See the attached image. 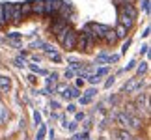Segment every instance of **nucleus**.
Segmentation results:
<instances>
[{
	"label": "nucleus",
	"instance_id": "f257e3e1",
	"mask_svg": "<svg viewBox=\"0 0 151 140\" xmlns=\"http://www.w3.org/2000/svg\"><path fill=\"white\" fill-rule=\"evenodd\" d=\"M93 47H95L93 38H91L86 30L77 34V45H75V49H77V51H80V52H91V51H93Z\"/></svg>",
	"mask_w": 151,
	"mask_h": 140
},
{
	"label": "nucleus",
	"instance_id": "f03ea898",
	"mask_svg": "<svg viewBox=\"0 0 151 140\" xmlns=\"http://www.w3.org/2000/svg\"><path fill=\"white\" fill-rule=\"evenodd\" d=\"M62 6V0H43V15H49L50 19L58 15Z\"/></svg>",
	"mask_w": 151,
	"mask_h": 140
},
{
	"label": "nucleus",
	"instance_id": "7ed1b4c3",
	"mask_svg": "<svg viewBox=\"0 0 151 140\" xmlns=\"http://www.w3.org/2000/svg\"><path fill=\"white\" fill-rule=\"evenodd\" d=\"M77 34H78V32L71 28V30L65 34V38H63L62 47H63V49H65L67 52H69V51H75V45H77Z\"/></svg>",
	"mask_w": 151,
	"mask_h": 140
},
{
	"label": "nucleus",
	"instance_id": "20e7f679",
	"mask_svg": "<svg viewBox=\"0 0 151 140\" xmlns=\"http://www.w3.org/2000/svg\"><path fill=\"white\" fill-rule=\"evenodd\" d=\"M21 21H22L21 2H11V19H9V22H13V25H19Z\"/></svg>",
	"mask_w": 151,
	"mask_h": 140
},
{
	"label": "nucleus",
	"instance_id": "39448f33",
	"mask_svg": "<svg viewBox=\"0 0 151 140\" xmlns=\"http://www.w3.org/2000/svg\"><path fill=\"white\" fill-rule=\"evenodd\" d=\"M118 11H119V15H123V17H127V19H131V21L136 22L138 9L134 8V6H123V8H118Z\"/></svg>",
	"mask_w": 151,
	"mask_h": 140
},
{
	"label": "nucleus",
	"instance_id": "423d86ee",
	"mask_svg": "<svg viewBox=\"0 0 151 140\" xmlns=\"http://www.w3.org/2000/svg\"><path fill=\"white\" fill-rule=\"evenodd\" d=\"M142 86V80H140V77H134V79H131L129 82H127L125 86H123V92H127V93H132V92H136L138 88Z\"/></svg>",
	"mask_w": 151,
	"mask_h": 140
},
{
	"label": "nucleus",
	"instance_id": "0eeeda50",
	"mask_svg": "<svg viewBox=\"0 0 151 140\" xmlns=\"http://www.w3.org/2000/svg\"><path fill=\"white\" fill-rule=\"evenodd\" d=\"M103 41L106 43V45H116V43H118V38H116V34H114L112 28H110V30L103 36Z\"/></svg>",
	"mask_w": 151,
	"mask_h": 140
},
{
	"label": "nucleus",
	"instance_id": "6e6552de",
	"mask_svg": "<svg viewBox=\"0 0 151 140\" xmlns=\"http://www.w3.org/2000/svg\"><path fill=\"white\" fill-rule=\"evenodd\" d=\"M30 6L34 15H43V0H34V2H30Z\"/></svg>",
	"mask_w": 151,
	"mask_h": 140
},
{
	"label": "nucleus",
	"instance_id": "1a4fd4ad",
	"mask_svg": "<svg viewBox=\"0 0 151 140\" xmlns=\"http://www.w3.org/2000/svg\"><path fill=\"white\" fill-rule=\"evenodd\" d=\"M114 34H116V38H118V39H127V34H129V30L118 22V26L114 28Z\"/></svg>",
	"mask_w": 151,
	"mask_h": 140
},
{
	"label": "nucleus",
	"instance_id": "9d476101",
	"mask_svg": "<svg viewBox=\"0 0 151 140\" xmlns=\"http://www.w3.org/2000/svg\"><path fill=\"white\" fill-rule=\"evenodd\" d=\"M21 13H22V19L28 15H32V6L30 2H21Z\"/></svg>",
	"mask_w": 151,
	"mask_h": 140
},
{
	"label": "nucleus",
	"instance_id": "9b49d317",
	"mask_svg": "<svg viewBox=\"0 0 151 140\" xmlns=\"http://www.w3.org/2000/svg\"><path fill=\"white\" fill-rule=\"evenodd\" d=\"M9 86H11V79L6 77V75H0V88H2L4 92H8Z\"/></svg>",
	"mask_w": 151,
	"mask_h": 140
},
{
	"label": "nucleus",
	"instance_id": "f8f14e48",
	"mask_svg": "<svg viewBox=\"0 0 151 140\" xmlns=\"http://www.w3.org/2000/svg\"><path fill=\"white\" fill-rule=\"evenodd\" d=\"M4 17H6V22L9 25V19H11V2H4Z\"/></svg>",
	"mask_w": 151,
	"mask_h": 140
},
{
	"label": "nucleus",
	"instance_id": "ddd939ff",
	"mask_svg": "<svg viewBox=\"0 0 151 140\" xmlns=\"http://www.w3.org/2000/svg\"><path fill=\"white\" fill-rule=\"evenodd\" d=\"M118 136H119V140H132L134 136H132V133L131 131H118Z\"/></svg>",
	"mask_w": 151,
	"mask_h": 140
},
{
	"label": "nucleus",
	"instance_id": "4468645a",
	"mask_svg": "<svg viewBox=\"0 0 151 140\" xmlns=\"http://www.w3.org/2000/svg\"><path fill=\"white\" fill-rule=\"evenodd\" d=\"M56 82H58V73H52V75L47 77V86H49V88H54Z\"/></svg>",
	"mask_w": 151,
	"mask_h": 140
},
{
	"label": "nucleus",
	"instance_id": "2eb2a0df",
	"mask_svg": "<svg viewBox=\"0 0 151 140\" xmlns=\"http://www.w3.org/2000/svg\"><path fill=\"white\" fill-rule=\"evenodd\" d=\"M114 2H116L118 8H123V6H134L136 0H114Z\"/></svg>",
	"mask_w": 151,
	"mask_h": 140
},
{
	"label": "nucleus",
	"instance_id": "dca6fc26",
	"mask_svg": "<svg viewBox=\"0 0 151 140\" xmlns=\"http://www.w3.org/2000/svg\"><path fill=\"white\" fill-rule=\"evenodd\" d=\"M146 71H147V62H142V64H138V69H136L138 77H142V75H146Z\"/></svg>",
	"mask_w": 151,
	"mask_h": 140
},
{
	"label": "nucleus",
	"instance_id": "f3484780",
	"mask_svg": "<svg viewBox=\"0 0 151 140\" xmlns=\"http://www.w3.org/2000/svg\"><path fill=\"white\" fill-rule=\"evenodd\" d=\"M8 26V22H6V17H4V2H0V28Z\"/></svg>",
	"mask_w": 151,
	"mask_h": 140
},
{
	"label": "nucleus",
	"instance_id": "a211bd4d",
	"mask_svg": "<svg viewBox=\"0 0 151 140\" xmlns=\"http://www.w3.org/2000/svg\"><path fill=\"white\" fill-rule=\"evenodd\" d=\"M8 38L11 39V41H21L22 34H21V32H9V34H8Z\"/></svg>",
	"mask_w": 151,
	"mask_h": 140
},
{
	"label": "nucleus",
	"instance_id": "6ab92c4d",
	"mask_svg": "<svg viewBox=\"0 0 151 140\" xmlns=\"http://www.w3.org/2000/svg\"><path fill=\"white\" fill-rule=\"evenodd\" d=\"M88 135H90V133L84 131V133H78V135H75L71 140H88Z\"/></svg>",
	"mask_w": 151,
	"mask_h": 140
},
{
	"label": "nucleus",
	"instance_id": "aec40b11",
	"mask_svg": "<svg viewBox=\"0 0 151 140\" xmlns=\"http://www.w3.org/2000/svg\"><path fill=\"white\" fill-rule=\"evenodd\" d=\"M45 133H47V129H45V125L41 123V125H39V133H37L36 140H43V138H45Z\"/></svg>",
	"mask_w": 151,
	"mask_h": 140
},
{
	"label": "nucleus",
	"instance_id": "412c9836",
	"mask_svg": "<svg viewBox=\"0 0 151 140\" xmlns=\"http://www.w3.org/2000/svg\"><path fill=\"white\" fill-rule=\"evenodd\" d=\"M13 64H15L17 67H24V66H26V62H24V58H22V56L15 58V60H13Z\"/></svg>",
	"mask_w": 151,
	"mask_h": 140
},
{
	"label": "nucleus",
	"instance_id": "4be33fe9",
	"mask_svg": "<svg viewBox=\"0 0 151 140\" xmlns=\"http://www.w3.org/2000/svg\"><path fill=\"white\" fill-rule=\"evenodd\" d=\"M97 64H108V56L104 54V52H101V54L97 56Z\"/></svg>",
	"mask_w": 151,
	"mask_h": 140
},
{
	"label": "nucleus",
	"instance_id": "5701e85b",
	"mask_svg": "<svg viewBox=\"0 0 151 140\" xmlns=\"http://www.w3.org/2000/svg\"><path fill=\"white\" fill-rule=\"evenodd\" d=\"M97 93V90L95 88H90V90H86V93H84V97H88V99H93V95Z\"/></svg>",
	"mask_w": 151,
	"mask_h": 140
},
{
	"label": "nucleus",
	"instance_id": "b1692460",
	"mask_svg": "<svg viewBox=\"0 0 151 140\" xmlns=\"http://www.w3.org/2000/svg\"><path fill=\"white\" fill-rule=\"evenodd\" d=\"M86 79H88L91 84H97V82H99V80H101V77H97V75H88V77H86Z\"/></svg>",
	"mask_w": 151,
	"mask_h": 140
},
{
	"label": "nucleus",
	"instance_id": "393cba45",
	"mask_svg": "<svg viewBox=\"0 0 151 140\" xmlns=\"http://www.w3.org/2000/svg\"><path fill=\"white\" fill-rule=\"evenodd\" d=\"M142 9L146 15H149V0H142Z\"/></svg>",
	"mask_w": 151,
	"mask_h": 140
},
{
	"label": "nucleus",
	"instance_id": "a878e982",
	"mask_svg": "<svg viewBox=\"0 0 151 140\" xmlns=\"http://www.w3.org/2000/svg\"><path fill=\"white\" fill-rule=\"evenodd\" d=\"M129 47H131V39H125L123 47H121V52H123V54H127V51H129Z\"/></svg>",
	"mask_w": 151,
	"mask_h": 140
},
{
	"label": "nucleus",
	"instance_id": "bb28decb",
	"mask_svg": "<svg viewBox=\"0 0 151 140\" xmlns=\"http://www.w3.org/2000/svg\"><path fill=\"white\" fill-rule=\"evenodd\" d=\"M34 121H36V125H41V114L39 112H34Z\"/></svg>",
	"mask_w": 151,
	"mask_h": 140
},
{
	"label": "nucleus",
	"instance_id": "cd10ccee",
	"mask_svg": "<svg viewBox=\"0 0 151 140\" xmlns=\"http://www.w3.org/2000/svg\"><path fill=\"white\" fill-rule=\"evenodd\" d=\"M106 73H108V69L106 67H101V69H97L95 75H97V77H103V75H106Z\"/></svg>",
	"mask_w": 151,
	"mask_h": 140
},
{
	"label": "nucleus",
	"instance_id": "c85d7f7f",
	"mask_svg": "<svg viewBox=\"0 0 151 140\" xmlns=\"http://www.w3.org/2000/svg\"><path fill=\"white\" fill-rule=\"evenodd\" d=\"M118 60H119V56H118V54H112V56H108V64H116Z\"/></svg>",
	"mask_w": 151,
	"mask_h": 140
},
{
	"label": "nucleus",
	"instance_id": "c756f323",
	"mask_svg": "<svg viewBox=\"0 0 151 140\" xmlns=\"http://www.w3.org/2000/svg\"><path fill=\"white\" fill-rule=\"evenodd\" d=\"M84 118H86V116H84V112H77V116H75V121L78 123V121H80V120H84Z\"/></svg>",
	"mask_w": 151,
	"mask_h": 140
},
{
	"label": "nucleus",
	"instance_id": "7c9ffc66",
	"mask_svg": "<svg viewBox=\"0 0 151 140\" xmlns=\"http://www.w3.org/2000/svg\"><path fill=\"white\" fill-rule=\"evenodd\" d=\"M50 58H52L54 62H60V60H62V56L58 54V52H52V54H50Z\"/></svg>",
	"mask_w": 151,
	"mask_h": 140
},
{
	"label": "nucleus",
	"instance_id": "2f4dec72",
	"mask_svg": "<svg viewBox=\"0 0 151 140\" xmlns=\"http://www.w3.org/2000/svg\"><path fill=\"white\" fill-rule=\"evenodd\" d=\"M67 127H69V131H71V133H75V131H77V121H71Z\"/></svg>",
	"mask_w": 151,
	"mask_h": 140
},
{
	"label": "nucleus",
	"instance_id": "473e14b6",
	"mask_svg": "<svg viewBox=\"0 0 151 140\" xmlns=\"http://www.w3.org/2000/svg\"><path fill=\"white\" fill-rule=\"evenodd\" d=\"M114 80H116L114 77H108V80H106V82H104V86H106V88H110V86L114 84Z\"/></svg>",
	"mask_w": 151,
	"mask_h": 140
},
{
	"label": "nucleus",
	"instance_id": "72a5a7b5",
	"mask_svg": "<svg viewBox=\"0 0 151 140\" xmlns=\"http://www.w3.org/2000/svg\"><path fill=\"white\" fill-rule=\"evenodd\" d=\"M73 75H75V73L71 71V69H65V73H63V77H65V79H71Z\"/></svg>",
	"mask_w": 151,
	"mask_h": 140
},
{
	"label": "nucleus",
	"instance_id": "f704fd0d",
	"mask_svg": "<svg viewBox=\"0 0 151 140\" xmlns=\"http://www.w3.org/2000/svg\"><path fill=\"white\" fill-rule=\"evenodd\" d=\"M88 103H91V99H88V97H82V95H80V105H88Z\"/></svg>",
	"mask_w": 151,
	"mask_h": 140
},
{
	"label": "nucleus",
	"instance_id": "c9c22d12",
	"mask_svg": "<svg viewBox=\"0 0 151 140\" xmlns=\"http://www.w3.org/2000/svg\"><path fill=\"white\" fill-rule=\"evenodd\" d=\"M134 66H136V62H134V60H132L131 64H127V67H125V71H131V69H132V67H134Z\"/></svg>",
	"mask_w": 151,
	"mask_h": 140
},
{
	"label": "nucleus",
	"instance_id": "e433bc0d",
	"mask_svg": "<svg viewBox=\"0 0 151 140\" xmlns=\"http://www.w3.org/2000/svg\"><path fill=\"white\" fill-rule=\"evenodd\" d=\"M75 110H77V107H75L73 103H69L67 105V112H75Z\"/></svg>",
	"mask_w": 151,
	"mask_h": 140
},
{
	"label": "nucleus",
	"instance_id": "4c0bfd02",
	"mask_svg": "<svg viewBox=\"0 0 151 140\" xmlns=\"http://www.w3.org/2000/svg\"><path fill=\"white\" fill-rule=\"evenodd\" d=\"M147 51H149V47H147V45H142V49H140V54H146Z\"/></svg>",
	"mask_w": 151,
	"mask_h": 140
},
{
	"label": "nucleus",
	"instance_id": "58836bf2",
	"mask_svg": "<svg viewBox=\"0 0 151 140\" xmlns=\"http://www.w3.org/2000/svg\"><path fill=\"white\" fill-rule=\"evenodd\" d=\"M50 108H60V103H58V101H50Z\"/></svg>",
	"mask_w": 151,
	"mask_h": 140
},
{
	"label": "nucleus",
	"instance_id": "ea45409f",
	"mask_svg": "<svg viewBox=\"0 0 151 140\" xmlns=\"http://www.w3.org/2000/svg\"><path fill=\"white\" fill-rule=\"evenodd\" d=\"M30 69H32V71H34V73H39V67L36 66V64H32V66H30Z\"/></svg>",
	"mask_w": 151,
	"mask_h": 140
},
{
	"label": "nucleus",
	"instance_id": "a19ab883",
	"mask_svg": "<svg viewBox=\"0 0 151 140\" xmlns=\"http://www.w3.org/2000/svg\"><path fill=\"white\" fill-rule=\"evenodd\" d=\"M28 80H30L32 84H36V80H37V79H36V75H30V77H28Z\"/></svg>",
	"mask_w": 151,
	"mask_h": 140
},
{
	"label": "nucleus",
	"instance_id": "79ce46f5",
	"mask_svg": "<svg viewBox=\"0 0 151 140\" xmlns=\"http://www.w3.org/2000/svg\"><path fill=\"white\" fill-rule=\"evenodd\" d=\"M149 36V26L146 28V30H144V34H142V38H147Z\"/></svg>",
	"mask_w": 151,
	"mask_h": 140
},
{
	"label": "nucleus",
	"instance_id": "37998d69",
	"mask_svg": "<svg viewBox=\"0 0 151 140\" xmlns=\"http://www.w3.org/2000/svg\"><path fill=\"white\" fill-rule=\"evenodd\" d=\"M82 84H84V79H80V77H78V80H77V86H82Z\"/></svg>",
	"mask_w": 151,
	"mask_h": 140
}]
</instances>
